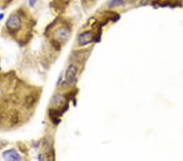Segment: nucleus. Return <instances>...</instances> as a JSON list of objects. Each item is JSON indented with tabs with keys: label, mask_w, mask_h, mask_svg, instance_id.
Segmentation results:
<instances>
[{
	"label": "nucleus",
	"mask_w": 183,
	"mask_h": 161,
	"mask_svg": "<svg viewBox=\"0 0 183 161\" xmlns=\"http://www.w3.org/2000/svg\"><path fill=\"white\" fill-rule=\"evenodd\" d=\"M0 94H1V90H0Z\"/></svg>",
	"instance_id": "11"
},
{
	"label": "nucleus",
	"mask_w": 183,
	"mask_h": 161,
	"mask_svg": "<svg viewBox=\"0 0 183 161\" xmlns=\"http://www.w3.org/2000/svg\"><path fill=\"white\" fill-rule=\"evenodd\" d=\"M94 39V37L93 35V33L91 31H85L81 33L78 37V43L80 46H86L90 43H91Z\"/></svg>",
	"instance_id": "4"
},
{
	"label": "nucleus",
	"mask_w": 183,
	"mask_h": 161,
	"mask_svg": "<svg viewBox=\"0 0 183 161\" xmlns=\"http://www.w3.org/2000/svg\"><path fill=\"white\" fill-rule=\"evenodd\" d=\"M3 17H4V14L1 13V14H0V21H2V20L3 19Z\"/></svg>",
	"instance_id": "10"
},
{
	"label": "nucleus",
	"mask_w": 183,
	"mask_h": 161,
	"mask_svg": "<svg viewBox=\"0 0 183 161\" xmlns=\"http://www.w3.org/2000/svg\"><path fill=\"white\" fill-rule=\"evenodd\" d=\"M28 1H29V4L30 7H33L37 2V0H28Z\"/></svg>",
	"instance_id": "8"
},
{
	"label": "nucleus",
	"mask_w": 183,
	"mask_h": 161,
	"mask_svg": "<svg viewBox=\"0 0 183 161\" xmlns=\"http://www.w3.org/2000/svg\"><path fill=\"white\" fill-rule=\"evenodd\" d=\"M124 0H111V1L109 2L108 7H109L110 8H114V7H116L123 6L124 5Z\"/></svg>",
	"instance_id": "6"
},
{
	"label": "nucleus",
	"mask_w": 183,
	"mask_h": 161,
	"mask_svg": "<svg viewBox=\"0 0 183 161\" xmlns=\"http://www.w3.org/2000/svg\"><path fill=\"white\" fill-rule=\"evenodd\" d=\"M63 100V97L61 94H55L53 98H52V103L53 104H59L62 102Z\"/></svg>",
	"instance_id": "7"
},
{
	"label": "nucleus",
	"mask_w": 183,
	"mask_h": 161,
	"mask_svg": "<svg viewBox=\"0 0 183 161\" xmlns=\"http://www.w3.org/2000/svg\"><path fill=\"white\" fill-rule=\"evenodd\" d=\"M77 75V68L74 65H70L66 70L65 80L64 81L63 86H70L76 83Z\"/></svg>",
	"instance_id": "1"
},
{
	"label": "nucleus",
	"mask_w": 183,
	"mask_h": 161,
	"mask_svg": "<svg viewBox=\"0 0 183 161\" xmlns=\"http://www.w3.org/2000/svg\"><path fill=\"white\" fill-rule=\"evenodd\" d=\"M0 69H1V68H0Z\"/></svg>",
	"instance_id": "12"
},
{
	"label": "nucleus",
	"mask_w": 183,
	"mask_h": 161,
	"mask_svg": "<svg viewBox=\"0 0 183 161\" xmlns=\"http://www.w3.org/2000/svg\"><path fill=\"white\" fill-rule=\"evenodd\" d=\"M21 19L16 15H11L6 22V26L10 31H17L21 28Z\"/></svg>",
	"instance_id": "3"
},
{
	"label": "nucleus",
	"mask_w": 183,
	"mask_h": 161,
	"mask_svg": "<svg viewBox=\"0 0 183 161\" xmlns=\"http://www.w3.org/2000/svg\"><path fill=\"white\" fill-rule=\"evenodd\" d=\"M3 158L5 160L8 161H19L21 160V156L14 149H11V150H7L4 151L3 153Z\"/></svg>",
	"instance_id": "5"
},
{
	"label": "nucleus",
	"mask_w": 183,
	"mask_h": 161,
	"mask_svg": "<svg viewBox=\"0 0 183 161\" xmlns=\"http://www.w3.org/2000/svg\"><path fill=\"white\" fill-rule=\"evenodd\" d=\"M70 30L67 27H59L53 33L54 40L58 43H66L70 38Z\"/></svg>",
	"instance_id": "2"
},
{
	"label": "nucleus",
	"mask_w": 183,
	"mask_h": 161,
	"mask_svg": "<svg viewBox=\"0 0 183 161\" xmlns=\"http://www.w3.org/2000/svg\"><path fill=\"white\" fill-rule=\"evenodd\" d=\"M148 2H149V0H142L141 1V4L142 5H146L148 3Z\"/></svg>",
	"instance_id": "9"
}]
</instances>
